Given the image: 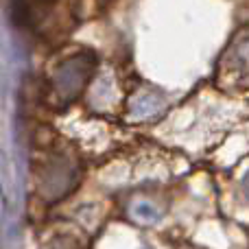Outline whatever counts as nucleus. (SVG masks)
<instances>
[{
	"label": "nucleus",
	"mask_w": 249,
	"mask_h": 249,
	"mask_svg": "<svg viewBox=\"0 0 249 249\" xmlns=\"http://www.w3.org/2000/svg\"><path fill=\"white\" fill-rule=\"evenodd\" d=\"M92 72H94V55L90 53H79V55L66 59L53 77L55 99L61 103H70L72 99H77L83 88L88 86Z\"/></svg>",
	"instance_id": "1"
},
{
	"label": "nucleus",
	"mask_w": 249,
	"mask_h": 249,
	"mask_svg": "<svg viewBox=\"0 0 249 249\" xmlns=\"http://www.w3.org/2000/svg\"><path fill=\"white\" fill-rule=\"evenodd\" d=\"M74 186V164L66 158H55L46 164L39 177V190L46 199H59Z\"/></svg>",
	"instance_id": "2"
},
{
	"label": "nucleus",
	"mask_w": 249,
	"mask_h": 249,
	"mask_svg": "<svg viewBox=\"0 0 249 249\" xmlns=\"http://www.w3.org/2000/svg\"><path fill=\"white\" fill-rule=\"evenodd\" d=\"M162 96L149 94V92H140L131 103V114L138 118H151L162 109Z\"/></svg>",
	"instance_id": "3"
},
{
	"label": "nucleus",
	"mask_w": 249,
	"mask_h": 249,
	"mask_svg": "<svg viewBox=\"0 0 249 249\" xmlns=\"http://www.w3.org/2000/svg\"><path fill=\"white\" fill-rule=\"evenodd\" d=\"M131 216L140 223H155L160 219V210L149 201H138L131 206Z\"/></svg>",
	"instance_id": "4"
},
{
	"label": "nucleus",
	"mask_w": 249,
	"mask_h": 249,
	"mask_svg": "<svg viewBox=\"0 0 249 249\" xmlns=\"http://www.w3.org/2000/svg\"><path fill=\"white\" fill-rule=\"evenodd\" d=\"M46 249H74V245L70 241H66V238H55Z\"/></svg>",
	"instance_id": "5"
}]
</instances>
